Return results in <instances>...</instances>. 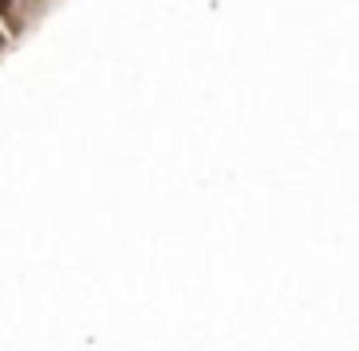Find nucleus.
Segmentation results:
<instances>
[{"label": "nucleus", "instance_id": "nucleus-1", "mask_svg": "<svg viewBox=\"0 0 359 351\" xmlns=\"http://www.w3.org/2000/svg\"><path fill=\"white\" fill-rule=\"evenodd\" d=\"M0 8H4V0H0Z\"/></svg>", "mask_w": 359, "mask_h": 351}]
</instances>
